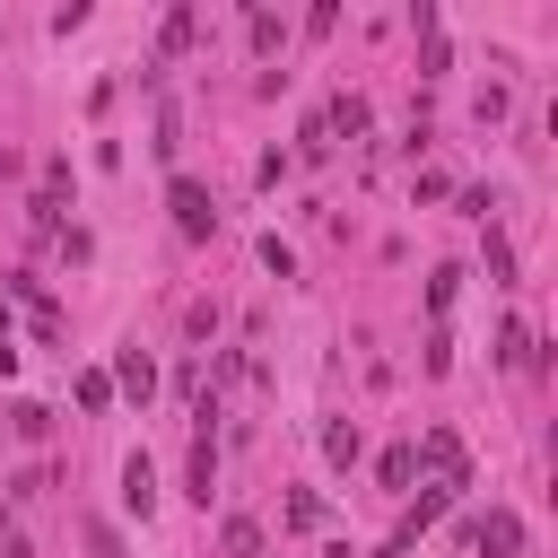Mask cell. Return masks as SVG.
Segmentation results:
<instances>
[{
	"mask_svg": "<svg viewBox=\"0 0 558 558\" xmlns=\"http://www.w3.org/2000/svg\"><path fill=\"white\" fill-rule=\"evenodd\" d=\"M166 209H174V235H192V244L218 227V209H209V192H201L192 174H174V183H166Z\"/></svg>",
	"mask_w": 558,
	"mask_h": 558,
	"instance_id": "cell-1",
	"label": "cell"
},
{
	"mask_svg": "<svg viewBox=\"0 0 558 558\" xmlns=\"http://www.w3.org/2000/svg\"><path fill=\"white\" fill-rule=\"evenodd\" d=\"M410 453H418V462H427L436 480H453V488H471V462H462V436H453V427H427V436H418Z\"/></svg>",
	"mask_w": 558,
	"mask_h": 558,
	"instance_id": "cell-2",
	"label": "cell"
},
{
	"mask_svg": "<svg viewBox=\"0 0 558 558\" xmlns=\"http://www.w3.org/2000/svg\"><path fill=\"white\" fill-rule=\"evenodd\" d=\"M462 541L471 549H488V558H523V523L497 506V514H480V523H462Z\"/></svg>",
	"mask_w": 558,
	"mask_h": 558,
	"instance_id": "cell-3",
	"label": "cell"
},
{
	"mask_svg": "<svg viewBox=\"0 0 558 558\" xmlns=\"http://www.w3.org/2000/svg\"><path fill=\"white\" fill-rule=\"evenodd\" d=\"M122 506H131L140 523L157 514V471H148V453H131V462H122Z\"/></svg>",
	"mask_w": 558,
	"mask_h": 558,
	"instance_id": "cell-4",
	"label": "cell"
},
{
	"mask_svg": "<svg viewBox=\"0 0 558 558\" xmlns=\"http://www.w3.org/2000/svg\"><path fill=\"white\" fill-rule=\"evenodd\" d=\"M105 375H113V392H131V401H148V392H157V366H148L140 349H122V357H113Z\"/></svg>",
	"mask_w": 558,
	"mask_h": 558,
	"instance_id": "cell-5",
	"label": "cell"
},
{
	"mask_svg": "<svg viewBox=\"0 0 558 558\" xmlns=\"http://www.w3.org/2000/svg\"><path fill=\"white\" fill-rule=\"evenodd\" d=\"M209 488H218V445H209V436H192V497L209 506Z\"/></svg>",
	"mask_w": 558,
	"mask_h": 558,
	"instance_id": "cell-6",
	"label": "cell"
},
{
	"mask_svg": "<svg viewBox=\"0 0 558 558\" xmlns=\"http://www.w3.org/2000/svg\"><path fill=\"white\" fill-rule=\"evenodd\" d=\"M323 131H349V140H366V105H357V96H340V105L323 113Z\"/></svg>",
	"mask_w": 558,
	"mask_h": 558,
	"instance_id": "cell-7",
	"label": "cell"
},
{
	"mask_svg": "<svg viewBox=\"0 0 558 558\" xmlns=\"http://www.w3.org/2000/svg\"><path fill=\"white\" fill-rule=\"evenodd\" d=\"M323 453H331V462H357V418H331V427H323Z\"/></svg>",
	"mask_w": 558,
	"mask_h": 558,
	"instance_id": "cell-8",
	"label": "cell"
},
{
	"mask_svg": "<svg viewBox=\"0 0 558 558\" xmlns=\"http://www.w3.org/2000/svg\"><path fill=\"white\" fill-rule=\"evenodd\" d=\"M148 148H157V157L183 148V113H174V105H157V140H148Z\"/></svg>",
	"mask_w": 558,
	"mask_h": 558,
	"instance_id": "cell-9",
	"label": "cell"
},
{
	"mask_svg": "<svg viewBox=\"0 0 558 558\" xmlns=\"http://www.w3.org/2000/svg\"><path fill=\"white\" fill-rule=\"evenodd\" d=\"M105 401H113V375L87 366V375H78V410H105Z\"/></svg>",
	"mask_w": 558,
	"mask_h": 558,
	"instance_id": "cell-10",
	"label": "cell"
},
{
	"mask_svg": "<svg viewBox=\"0 0 558 558\" xmlns=\"http://www.w3.org/2000/svg\"><path fill=\"white\" fill-rule=\"evenodd\" d=\"M262 549V523H244V514H227V558H253Z\"/></svg>",
	"mask_w": 558,
	"mask_h": 558,
	"instance_id": "cell-11",
	"label": "cell"
},
{
	"mask_svg": "<svg viewBox=\"0 0 558 558\" xmlns=\"http://www.w3.org/2000/svg\"><path fill=\"white\" fill-rule=\"evenodd\" d=\"M244 35H253V52H279V17H270V9H253V17H244Z\"/></svg>",
	"mask_w": 558,
	"mask_h": 558,
	"instance_id": "cell-12",
	"label": "cell"
},
{
	"mask_svg": "<svg viewBox=\"0 0 558 558\" xmlns=\"http://www.w3.org/2000/svg\"><path fill=\"white\" fill-rule=\"evenodd\" d=\"M497 357H506V366H523V357H532V331H523V323H506V331H497Z\"/></svg>",
	"mask_w": 558,
	"mask_h": 558,
	"instance_id": "cell-13",
	"label": "cell"
},
{
	"mask_svg": "<svg viewBox=\"0 0 558 558\" xmlns=\"http://www.w3.org/2000/svg\"><path fill=\"white\" fill-rule=\"evenodd\" d=\"M410 471H418V453H410V445H392V453H384V488H410Z\"/></svg>",
	"mask_w": 558,
	"mask_h": 558,
	"instance_id": "cell-14",
	"label": "cell"
},
{
	"mask_svg": "<svg viewBox=\"0 0 558 558\" xmlns=\"http://www.w3.org/2000/svg\"><path fill=\"white\" fill-rule=\"evenodd\" d=\"M9 418H17V436H44V427H52V410H44V401H17Z\"/></svg>",
	"mask_w": 558,
	"mask_h": 558,
	"instance_id": "cell-15",
	"label": "cell"
},
{
	"mask_svg": "<svg viewBox=\"0 0 558 558\" xmlns=\"http://www.w3.org/2000/svg\"><path fill=\"white\" fill-rule=\"evenodd\" d=\"M323 523V497H288V532H314Z\"/></svg>",
	"mask_w": 558,
	"mask_h": 558,
	"instance_id": "cell-16",
	"label": "cell"
},
{
	"mask_svg": "<svg viewBox=\"0 0 558 558\" xmlns=\"http://www.w3.org/2000/svg\"><path fill=\"white\" fill-rule=\"evenodd\" d=\"M87 549H96V558H122V532H113V523H87Z\"/></svg>",
	"mask_w": 558,
	"mask_h": 558,
	"instance_id": "cell-17",
	"label": "cell"
}]
</instances>
